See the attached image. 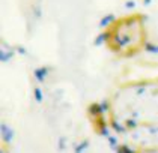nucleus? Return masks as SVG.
<instances>
[{
	"instance_id": "f257e3e1",
	"label": "nucleus",
	"mask_w": 158,
	"mask_h": 153,
	"mask_svg": "<svg viewBox=\"0 0 158 153\" xmlns=\"http://www.w3.org/2000/svg\"><path fill=\"white\" fill-rule=\"evenodd\" d=\"M36 77H38V78H39V80H42V78H44V71H38Z\"/></svg>"
}]
</instances>
